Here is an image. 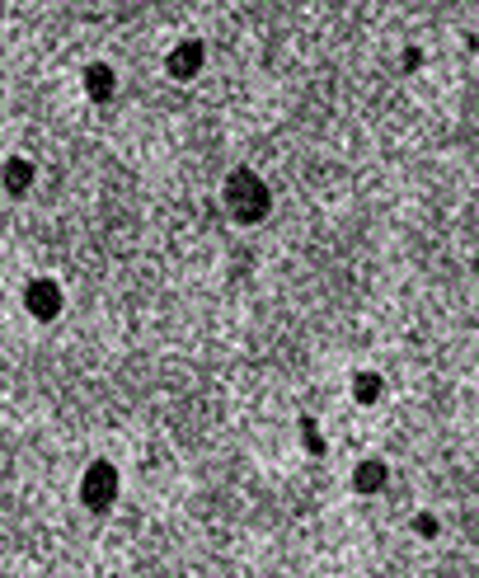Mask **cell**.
I'll return each instance as SVG.
<instances>
[{"mask_svg": "<svg viewBox=\"0 0 479 578\" xmlns=\"http://www.w3.org/2000/svg\"><path fill=\"white\" fill-rule=\"evenodd\" d=\"M0 19H5V10H0Z\"/></svg>", "mask_w": 479, "mask_h": 578, "instance_id": "cell-12", "label": "cell"}, {"mask_svg": "<svg viewBox=\"0 0 479 578\" xmlns=\"http://www.w3.org/2000/svg\"><path fill=\"white\" fill-rule=\"evenodd\" d=\"M225 212H231L240 226H259L273 212V188L254 170H231L225 174Z\"/></svg>", "mask_w": 479, "mask_h": 578, "instance_id": "cell-1", "label": "cell"}, {"mask_svg": "<svg viewBox=\"0 0 479 578\" xmlns=\"http://www.w3.org/2000/svg\"><path fill=\"white\" fill-rule=\"evenodd\" d=\"M385 480H390V465H385L381 456H366V461L353 465V489H357V493H381Z\"/></svg>", "mask_w": 479, "mask_h": 578, "instance_id": "cell-5", "label": "cell"}, {"mask_svg": "<svg viewBox=\"0 0 479 578\" xmlns=\"http://www.w3.org/2000/svg\"><path fill=\"white\" fill-rule=\"evenodd\" d=\"M414 532H418V536H437V517H428V513L414 517Z\"/></svg>", "mask_w": 479, "mask_h": 578, "instance_id": "cell-10", "label": "cell"}, {"mask_svg": "<svg viewBox=\"0 0 479 578\" xmlns=\"http://www.w3.org/2000/svg\"><path fill=\"white\" fill-rule=\"evenodd\" d=\"M113 90H118V75H113V66L95 62L90 71H85V95H90L95 104H108V99H113Z\"/></svg>", "mask_w": 479, "mask_h": 578, "instance_id": "cell-6", "label": "cell"}, {"mask_svg": "<svg viewBox=\"0 0 479 578\" xmlns=\"http://www.w3.org/2000/svg\"><path fill=\"white\" fill-rule=\"evenodd\" d=\"M80 503L90 513H108L118 503V465L113 461H90L80 475Z\"/></svg>", "mask_w": 479, "mask_h": 578, "instance_id": "cell-2", "label": "cell"}, {"mask_svg": "<svg viewBox=\"0 0 479 578\" xmlns=\"http://www.w3.org/2000/svg\"><path fill=\"white\" fill-rule=\"evenodd\" d=\"M381 391H385V381H381L376 372H357V376H353V400H357V404H376Z\"/></svg>", "mask_w": 479, "mask_h": 578, "instance_id": "cell-8", "label": "cell"}, {"mask_svg": "<svg viewBox=\"0 0 479 578\" xmlns=\"http://www.w3.org/2000/svg\"><path fill=\"white\" fill-rule=\"evenodd\" d=\"M301 437H305V452H324V437H320V428L315 424H310V419H301Z\"/></svg>", "mask_w": 479, "mask_h": 578, "instance_id": "cell-9", "label": "cell"}, {"mask_svg": "<svg viewBox=\"0 0 479 578\" xmlns=\"http://www.w3.org/2000/svg\"><path fill=\"white\" fill-rule=\"evenodd\" d=\"M24 306L34 320H56L62 315V287H56L52 278H34L24 287Z\"/></svg>", "mask_w": 479, "mask_h": 578, "instance_id": "cell-4", "label": "cell"}, {"mask_svg": "<svg viewBox=\"0 0 479 578\" xmlns=\"http://www.w3.org/2000/svg\"><path fill=\"white\" fill-rule=\"evenodd\" d=\"M418 62H423V52L409 47V52H404V71H418Z\"/></svg>", "mask_w": 479, "mask_h": 578, "instance_id": "cell-11", "label": "cell"}, {"mask_svg": "<svg viewBox=\"0 0 479 578\" xmlns=\"http://www.w3.org/2000/svg\"><path fill=\"white\" fill-rule=\"evenodd\" d=\"M203 62H207V47L197 43V38H184L179 47H169L165 75H169V80H193L197 71H203Z\"/></svg>", "mask_w": 479, "mask_h": 578, "instance_id": "cell-3", "label": "cell"}, {"mask_svg": "<svg viewBox=\"0 0 479 578\" xmlns=\"http://www.w3.org/2000/svg\"><path fill=\"white\" fill-rule=\"evenodd\" d=\"M0 179H5V188L15 193V198H24V193L34 188V164H28L24 155H15V160H5V170H0Z\"/></svg>", "mask_w": 479, "mask_h": 578, "instance_id": "cell-7", "label": "cell"}]
</instances>
